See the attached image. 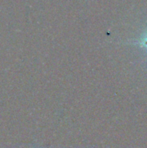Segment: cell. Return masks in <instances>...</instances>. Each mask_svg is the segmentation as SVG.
Segmentation results:
<instances>
[{"instance_id": "6da1fadb", "label": "cell", "mask_w": 147, "mask_h": 148, "mask_svg": "<svg viewBox=\"0 0 147 148\" xmlns=\"http://www.w3.org/2000/svg\"><path fill=\"white\" fill-rule=\"evenodd\" d=\"M138 44H139L141 47H145L147 49V34L140 38V40L138 42Z\"/></svg>"}]
</instances>
